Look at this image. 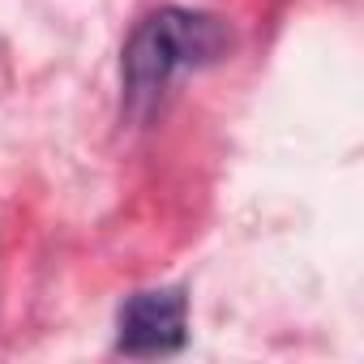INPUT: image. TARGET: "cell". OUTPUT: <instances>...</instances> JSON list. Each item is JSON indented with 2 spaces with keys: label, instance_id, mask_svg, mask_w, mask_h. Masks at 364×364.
Instances as JSON below:
<instances>
[{
  "label": "cell",
  "instance_id": "cell-1",
  "mask_svg": "<svg viewBox=\"0 0 364 364\" xmlns=\"http://www.w3.org/2000/svg\"><path fill=\"white\" fill-rule=\"evenodd\" d=\"M228 52H232V26L219 14L185 5H163L146 14L120 52L124 107L133 116H146L180 73L219 65Z\"/></svg>",
  "mask_w": 364,
  "mask_h": 364
},
{
  "label": "cell",
  "instance_id": "cell-2",
  "mask_svg": "<svg viewBox=\"0 0 364 364\" xmlns=\"http://www.w3.org/2000/svg\"><path fill=\"white\" fill-rule=\"evenodd\" d=\"M189 343V296L185 287H146L120 304L116 347L124 355H171Z\"/></svg>",
  "mask_w": 364,
  "mask_h": 364
}]
</instances>
